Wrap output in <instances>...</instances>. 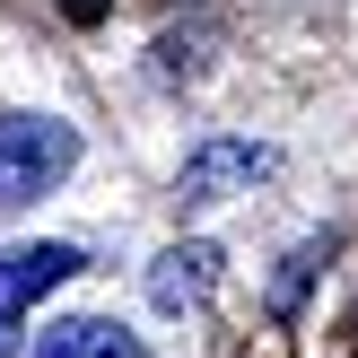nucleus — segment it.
<instances>
[{
	"mask_svg": "<svg viewBox=\"0 0 358 358\" xmlns=\"http://www.w3.org/2000/svg\"><path fill=\"white\" fill-rule=\"evenodd\" d=\"M70 166H79V131L62 114H9L0 122V210L44 201Z\"/></svg>",
	"mask_w": 358,
	"mask_h": 358,
	"instance_id": "nucleus-1",
	"label": "nucleus"
},
{
	"mask_svg": "<svg viewBox=\"0 0 358 358\" xmlns=\"http://www.w3.org/2000/svg\"><path fill=\"white\" fill-rule=\"evenodd\" d=\"M271 166H280V149H262V140H201V149L184 157V175H175V201L210 210V201L245 192L254 175H271Z\"/></svg>",
	"mask_w": 358,
	"mask_h": 358,
	"instance_id": "nucleus-2",
	"label": "nucleus"
},
{
	"mask_svg": "<svg viewBox=\"0 0 358 358\" xmlns=\"http://www.w3.org/2000/svg\"><path fill=\"white\" fill-rule=\"evenodd\" d=\"M62 280H79V245H9L0 254V306L52 297Z\"/></svg>",
	"mask_w": 358,
	"mask_h": 358,
	"instance_id": "nucleus-3",
	"label": "nucleus"
},
{
	"mask_svg": "<svg viewBox=\"0 0 358 358\" xmlns=\"http://www.w3.org/2000/svg\"><path fill=\"white\" fill-rule=\"evenodd\" d=\"M35 358H149V350H140V332L114 324V315H62V324H44Z\"/></svg>",
	"mask_w": 358,
	"mask_h": 358,
	"instance_id": "nucleus-4",
	"label": "nucleus"
},
{
	"mask_svg": "<svg viewBox=\"0 0 358 358\" xmlns=\"http://www.w3.org/2000/svg\"><path fill=\"white\" fill-rule=\"evenodd\" d=\"M210 280H219V245H175V254H157L149 297L175 315V306H201V297H210Z\"/></svg>",
	"mask_w": 358,
	"mask_h": 358,
	"instance_id": "nucleus-5",
	"label": "nucleus"
},
{
	"mask_svg": "<svg viewBox=\"0 0 358 358\" xmlns=\"http://www.w3.org/2000/svg\"><path fill=\"white\" fill-rule=\"evenodd\" d=\"M17 332H27V324H17V306H0V358H17Z\"/></svg>",
	"mask_w": 358,
	"mask_h": 358,
	"instance_id": "nucleus-6",
	"label": "nucleus"
},
{
	"mask_svg": "<svg viewBox=\"0 0 358 358\" xmlns=\"http://www.w3.org/2000/svg\"><path fill=\"white\" fill-rule=\"evenodd\" d=\"M62 9L79 17V27H96V17H105V0H62Z\"/></svg>",
	"mask_w": 358,
	"mask_h": 358,
	"instance_id": "nucleus-7",
	"label": "nucleus"
}]
</instances>
